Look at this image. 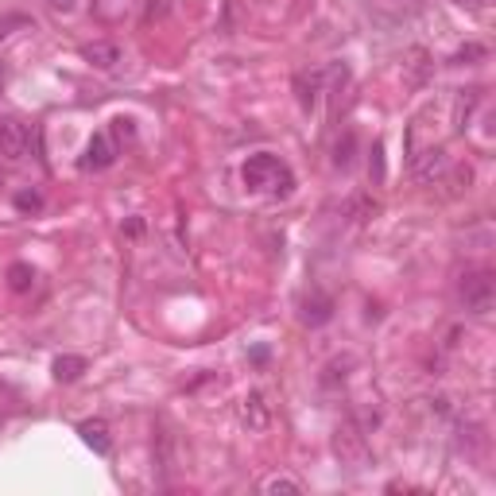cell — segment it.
Returning a JSON list of instances; mask_svg holds the SVG:
<instances>
[{"label": "cell", "instance_id": "6da1fadb", "mask_svg": "<svg viewBox=\"0 0 496 496\" xmlns=\"http://www.w3.org/2000/svg\"><path fill=\"white\" fill-rule=\"evenodd\" d=\"M241 179H244L248 191H264V194H287L291 183H295L283 159H275L268 152L248 155V164L241 167Z\"/></svg>", "mask_w": 496, "mask_h": 496}, {"label": "cell", "instance_id": "7a4b0ae2", "mask_svg": "<svg viewBox=\"0 0 496 496\" xmlns=\"http://www.w3.org/2000/svg\"><path fill=\"white\" fill-rule=\"evenodd\" d=\"M458 299L470 314H489L496 306V275L489 268H473L461 275L458 283Z\"/></svg>", "mask_w": 496, "mask_h": 496}, {"label": "cell", "instance_id": "3957f363", "mask_svg": "<svg viewBox=\"0 0 496 496\" xmlns=\"http://www.w3.org/2000/svg\"><path fill=\"white\" fill-rule=\"evenodd\" d=\"M446 171H450V159L442 148H431V152H419L412 159V179L419 186H434V183H442L446 179Z\"/></svg>", "mask_w": 496, "mask_h": 496}, {"label": "cell", "instance_id": "277c9868", "mask_svg": "<svg viewBox=\"0 0 496 496\" xmlns=\"http://www.w3.org/2000/svg\"><path fill=\"white\" fill-rule=\"evenodd\" d=\"M333 454L342 461H364V431L353 419H345L338 431H333Z\"/></svg>", "mask_w": 496, "mask_h": 496}, {"label": "cell", "instance_id": "5b68a950", "mask_svg": "<svg viewBox=\"0 0 496 496\" xmlns=\"http://www.w3.org/2000/svg\"><path fill=\"white\" fill-rule=\"evenodd\" d=\"M24 155H27V128L20 121H12V116H5L0 121V159L16 164Z\"/></svg>", "mask_w": 496, "mask_h": 496}, {"label": "cell", "instance_id": "8992f818", "mask_svg": "<svg viewBox=\"0 0 496 496\" xmlns=\"http://www.w3.org/2000/svg\"><path fill=\"white\" fill-rule=\"evenodd\" d=\"M241 422L248 431H268L272 427V403L264 392H248L241 400Z\"/></svg>", "mask_w": 496, "mask_h": 496}, {"label": "cell", "instance_id": "52a82bcc", "mask_svg": "<svg viewBox=\"0 0 496 496\" xmlns=\"http://www.w3.org/2000/svg\"><path fill=\"white\" fill-rule=\"evenodd\" d=\"M113 159H116V144L109 133H94L90 144H85V155H82V167L85 171H105L113 167Z\"/></svg>", "mask_w": 496, "mask_h": 496}, {"label": "cell", "instance_id": "ba28073f", "mask_svg": "<svg viewBox=\"0 0 496 496\" xmlns=\"http://www.w3.org/2000/svg\"><path fill=\"white\" fill-rule=\"evenodd\" d=\"M333 318V299L322 295V291H311V295L303 299V322L306 326H326Z\"/></svg>", "mask_w": 496, "mask_h": 496}, {"label": "cell", "instance_id": "9c48e42d", "mask_svg": "<svg viewBox=\"0 0 496 496\" xmlns=\"http://www.w3.org/2000/svg\"><path fill=\"white\" fill-rule=\"evenodd\" d=\"M78 434H82V442L90 446L94 454H109V450H113L109 422H105V419H85V422H78Z\"/></svg>", "mask_w": 496, "mask_h": 496}, {"label": "cell", "instance_id": "30bf717a", "mask_svg": "<svg viewBox=\"0 0 496 496\" xmlns=\"http://www.w3.org/2000/svg\"><path fill=\"white\" fill-rule=\"evenodd\" d=\"M82 58L85 63H94L97 70H113L116 63H121V47H116V43H85Z\"/></svg>", "mask_w": 496, "mask_h": 496}, {"label": "cell", "instance_id": "8fae6325", "mask_svg": "<svg viewBox=\"0 0 496 496\" xmlns=\"http://www.w3.org/2000/svg\"><path fill=\"white\" fill-rule=\"evenodd\" d=\"M51 372H55V381H58V384H74L78 376L85 372V357H74V353H63V357H55Z\"/></svg>", "mask_w": 496, "mask_h": 496}, {"label": "cell", "instance_id": "7c38bea8", "mask_svg": "<svg viewBox=\"0 0 496 496\" xmlns=\"http://www.w3.org/2000/svg\"><path fill=\"white\" fill-rule=\"evenodd\" d=\"M8 287L16 291V295L32 291V287H35V268H32V264H12V268H8Z\"/></svg>", "mask_w": 496, "mask_h": 496}, {"label": "cell", "instance_id": "4fadbf2b", "mask_svg": "<svg viewBox=\"0 0 496 496\" xmlns=\"http://www.w3.org/2000/svg\"><path fill=\"white\" fill-rule=\"evenodd\" d=\"M353 152H357V136H353V133H345L338 144H333V167L349 171V167H353Z\"/></svg>", "mask_w": 496, "mask_h": 496}, {"label": "cell", "instance_id": "5bb4252c", "mask_svg": "<svg viewBox=\"0 0 496 496\" xmlns=\"http://www.w3.org/2000/svg\"><path fill=\"white\" fill-rule=\"evenodd\" d=\"M264 492L268 496H303V485H299V481H291V477H268Z\"/></svg>", "mask_w": 496, "mask_h": 496}, {"label": "cell", "instance_id": "9a60e30c", "mask_svg": "<svg viewBox=\"0 0 496 496\" xmlns=\"http://www.w3.org/2000/svg\"><path fill=\"white\" fill-rule=\"evenodd\" d=\"M369 179H372L376 186L384 183V144H381V140H376L372 152H369Z\"/></svg>", "mask_w": 496, "mask_h": 496}, {"label": "cell", "instance_id": "2e32d148", "mask_svg": "<svg viewBox=\"0 0 496 496\" xmlns=\"http://www.w3.org/2000/svg\"><path fill=\"white\" fill-rule=\"evenodd\" d=\"M450 194H461V191H470V183H473V167L470 164H458L454 171H450Z\"/></svg>", "mask_w": 496, "mask_h": 496}, {"label": "cell", "instance_id": "e0dca14e", "mask_svg": "<svg viewBox=\"0 0 496 496\" xmlns=\"http://www.w3.org/2000/svg\"><path fill=\"white\" fill-rule=\"evenodd\" d=\"M16 210H20V213L43 210V194H39V191H20V194H16Z\"/></svg>", "mask_w": 496, "mask_h": 496}, {"label": "cell", "instance_id": "ac0fdd59", "mask_svg": "<svg viewBox=\"0 0 496 496\" xmlns=\"http://www.w3.org/2000/svg\"><path fill=\"white\" fill-rule=\"evenodd\" d=\"M113 133H116V136H124V140H133V136H136V128H133V121H128V116H116V121H113Z\"/></svg>", "mask_w": 496, "mask_h": 496}, {"label": "cell", "instance_id": "d6986e66", "mask_svg": "<svg viewBox=\"0 0 496 496\" xmlns=\"http://www.w3.org/2000/svg\"><path fill=\"white\" fill-rule=\"evenodd\" d=\"M458 5H465V8H485L489 0H458Z\"/></svg>", "mask_w": 496, "mask_h": 496}, {"label": "cell", "instance_id": "ffe728a7", "mask_svg": "<svg viewBox=\"0 0 496 496\" xmlns=\"http://www.w3.org/2000/svg\"><path fill=\"white\" fill-rule=\"evenodd\" d=\"M51 5H55V8H70V5H74V0H51Z\"/></svg>", "mask_w": 496, "mask_h": 496}]
</instances>
